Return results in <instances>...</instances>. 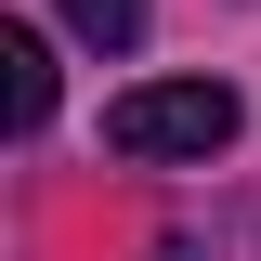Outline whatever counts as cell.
<instances>
[{"instance_id":"obj_1","label":"cell","mask_w":261,"mask_h":261,"mask_svg":"<svg viewBox=\"0 0 261 261\" xmlns=\"http://www.w3.org/2000/svg\"><path fill=\"white\" fill-rule=\"evenodd\" d=\"M235 130H248V105H235L222 79H130V92L105 105V144L144 157V170H209Z\"/></svg>"},{"instance_id":"obj_2","label":"cell","mask_w":261,"mask_h":261,"mask_svg":"<svg viewBox=\"0 0 261 261\" xmlns=\"http://www.w3.org/2000/svg\"><path fill=\"white\" fill-rule=\"evenodd\" d=\"M0 105H13V130L53 118V39L39 27H0Z\"/></svg>"},{"instance_id":"obj_3","label":"cell","mask_w":261,"mask_h":261,"mask_svg":"<svg viewBox=\"0 0 261 261\" xmlns=\"http://www.w3.org/2000/svg\"><path fill=\"white\" fill-rule=\"evenodd\" d=\"M53 13H65V27H79V39H92V53H130L157 0H53Z\"/></svg>"},{"instance_id":"obj_4","label":"cell","mask_w":261,"mask_h":261,"mask_svg":"<svg viewBox=\"0 0 261 261\" xmlns=\"http://www.w3.org/2000/svg\"><path fill=\"white\" fill-rule=\"evenodd\" d=\"M144 261H222V248H196V235H170V248H144Z\"/></svg>"}]
</instances>
